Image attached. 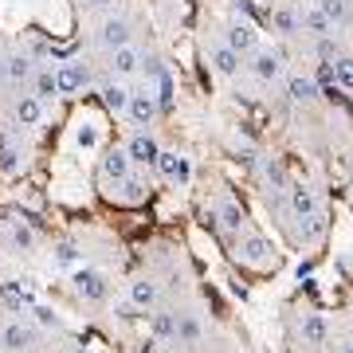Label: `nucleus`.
I'll use <instances>...</instances> for the list:
<instances>
[{
	"mask_svg": "<svg viewBox=\"0 0 353 353\" xmlns=\"http://www.w3.org/2000/svg\"><path fill=\"white\" fill-rule=\"evenodd\" d=\"M157 110H161L157 94H150V90H134V94H130V106H126V118H130L138 130H145V126H153Z\"/></svg>",
	"mask_w": 353,
	"mask_h": 353,
	"instance_id": "7ed1b4c3",
	"label": "nucleus"
},
{
	"mask_svg": "<svg viewBox=\"0 0 353 353\" xmlns=\"http://www.w3.org/2000/svg\"><path fill=\"white\" fill-rule=\"evenodd\" d=\"M338 55H341V43H338L334 36H322V39H318V59H322V63H334Z\"/></svg>",
	"mask_w": 353,
	"mask_h": 353,
	"instance_id": "2f4dec72",
	"label": "nucleus"
},
{
	"mask_svg": "<svg viewBox=\"0 0 353 353\" xmlns=\"http://www.w3.org/2000/svg\"><path fill=\"white\" fill-rule=\"evenodd\" d=\"M287 204H290V212L299 216V220L322 208V201H318V192L310 189V185H290V189H287Z\"/></svg>",
	"mask_w": 353,
	"mask_h": 353,
	"instance_id": "f8f14e48",
	"label": "nucleus"
},
{
	"mask_svg": "<svg viewBox=\"0 0 353 353\" xmlns=\"http://www.w3.org/2000/svg\"><path fill=\"white\" fill-rule=\"evenodd\" d=\"M334 83L341 90H353V55H338L334 59Z\"/></svg>",
	"mask_w": 353,
	"mask_h": 353,
	"instance_id": "7c9ffc66",
	"label": "nucleus"
},
{
	"mask_svg": "<svg viewBox=\"0 0 353 353\" xmlns=\"http://www.w3.org/2000/svg\"><path fill=\"white\" fill-rule=\"evenodd\" d=\"M75 141H79V150H99V126H83Z\"/></svg>",
	"mask_w": 353,
	"mask_h": 353,
	"instance_id": "72a5a7b5",
	"label": "nucleus"
},
{
	"mask_svg": "<svg viewBox=\"0 0 353 353\" xmlns=\"http://www.w3.org/2000/svg\"><path fill=\"white\" fill-rule=\"evenodd\" d=\"M252 75L259 79V83H275V79L283 75V55H279V51H267V48L252 51Z\"/></svg>",
	"mask_w": 353,
	"mask_h": 353,
	"instance_id": "6e6552de",
	"label": "nucleus"
},
{
	"mask_svg": "<svg viewBox=\"0 0 353 353\" xmlns=\"http://www.w3.org/2000/svg\"><path fill=\"white\" fill-rule=\"evenodd\" d=\"M130 303L138 306V310H153V306L161 303V287L153 279H134L130 283Z\"/></svg>",
	"mask_w": 353,
	"mask_h": 353,
	"instance_id": "dca6fc26",
	"label": "nucleus"
},
{
	"mask_svg": "<svg viewBox=\"0 0 353 353\" xmlns=\"http://www.w3.org/2000/svg\"><path fill=\"white\" fill-rule=\"evenodd\" d=\"M208 63L220 71V75H240V63H243V55L240 51H232L228 43H216L212 51H208Z\"/></svg>",
	"mask_w": 353,
	"mask_h": 353,
	"instance_id": "a211bd4d",
	"label": "nucleus"
},
{
	"mask_svg": "<svg viewBox=\"0 0 353 353\" xmlns=\"http://www.w3.org/2000/svg\"><path fill=\"white\" fill-rule=\"evenodd\" d=\"M318 94H322V87H318V79H306V75H294V79H287V99L290 102H314Z\"/></svg>",
	"mask_w": 353,
	"mask_h": 353,
	"instance_id": "aec40b11",
	"label": "nucleus"
},
{
	"mask_svg": "<svg viewBox=\"0 0 353 353\" xmlns=\"http://www.w3.org/2000/svg\"><path fill=\"white\" fill-rule=\"evenodd\" d=\"M0 341H4V350H32V341H36V334L28 326H20V322H8V326L0 330Z\"/></svg>",
	"mask_w": 353,
	"mask_h": 353,
	"instance_id": "5701e85b",
	"label": "nucleus"
},
{
	"mask_svg": "<svg viewBox=\"0 0 353 353\" xmlns=\"http://www.w3.org/2000/svg\"><path fill=\"white\" fill-rule=\"evenodd\" d=\"M110 196H118L122 204H145V196H150V185H145V176L130 173V176H122V181L110 189Z\"/></svg>",
	"mask_w": 353,
	"mask_h": 353,
	"instance_id": "9d476101",
	"label": "nucleus"
},
{
	"mask_svg": "<svg viewBox=\"0 0 353 353\" xmlns=\"http://www.w3.org/2000/svg\"><path fill=\"white\" fill-rule=\"evenodd\" d=\"M99 173H102V181H106V185H118L122 176H130V173H134V161H130L126 145H114V150H106V153H102Z\"/></svg>",
	"mask_w": 353,
	"mask_h": 353,
	"instance_id": "20e7f679",
	"label": "nucleus"
},
{
	"mask_svg": "<svg viewBox=\"0 0 353 353\" xmlns=\"http://www.w3.org/2000/svg\"><path fill=\"white\" fill-rule=\"evenodd\" d=\"M216 224L224 228L228 236H232V240H236V236H240L243 228H248V212H243L240 204H220V212H216Z\"/></svg>",
	"mask_w": 353,
	"mask_h": 353,
	"instance_id": "6ab92c4d",
	"label": "nucleus"
},
{
	"mask_svg": "<svg viewBox=\"0 0 353 353\" xmlns=\"http://www.w3.org/2000/svg\"><path fill=\"white\" fill-rule=\"evenodd\" d=\"M130 39H134V28H130V20H122V16H114V20H106V24L99 28V43L110 48V51L126 48Z\"/></svg>",
	"mask_w": 353,
	"mask_h": 353,
	"instance_id": "1a4fd4ad",
	"label": "nucleus"
},
{
	"mask_svg": "<svg viewBox=\"0 0 353 353\" xmlns=\"http://www.w3.org/2000/svg\"><path fill=\"white\" fill-rule=\"evenodd\" d=\"M75 290H79V299H87V303H106V294H110V279L102 275V271L79 267L75 271Z\"/></svg>",
	"mask_w": 353,
	"mask_h": 353,
	"instance_id": "f03ea898",
	"label": "nucleus"
},
{
	"mask_svg": "<svg viewBox=\"0 0 353 353\" xmlns=\"http://www.w3.org/2000/svg\"><path fill=\"white\" fill-rule=\"evenodd\" d=\"M90 4H99V8H106V4H114V0H90Z\"/></svg>",
	"mask_w": 353,
	"mask_h": 353,
	"instance_id": "58836bf2",
	"label": "nucleus"
},
{
	"mask_svg": "<svg viewBox=\"0 0 353 353\" xmlns=\"http://www.w3.org/2000/svg\"><path fill=\"white\" fill-rule=\"evenodd\" d=\"M153 338L176 341V310H153Z\"/></svg>",
	"mask_w": 353,
	"mask_h": 353,
	"instance_id": "bb28decb",
	"label": "nucleus"
},
{
	"mask_svg": "<svg viewBox=\"0 0 353 353\" xmlns=\"http://www.w3.org/2000/svg\"><path fill=\"white\" fill-rule=\"evenodd\" d=\"M12 114H16L20 126H39V118H43V102H39L36 94H20L16 106H12Z\"/></svg>",
	"mask_w": 353,
	"mask_h": 353,
	"instance_id": "412c9836",
	"label": "nucleus"
},
{
	"mask_svg": "<svg viewBox=\"0 0 353 353\" xmlns=\"http://www.w3.org/2000/svg\"><path fill=\"white\" fill-rule=\"evenodd\" d=\"M0 294H4V303L12 306V310H20V306H28V294H24V290H16L12 283H4V287H0Z\"/></svg>",
	"mask_w": 353,
	"mask_h": 353,
	"instance_id": "473e14b6",
	"label": "nucleus"
},
{
	"mask_svg": "<svg viewBox=\"0 0 353 353\" xmlns=\"http://www.w3.org/2000/svg\"><path fill=\"white\" fill-rule=\"evenodd\" d=\"M32 314H36V322H39V326H51V330L59 326V318H55V310H51V306H36Z\"/></svg>",
	"mask_w": 353,
	"mask_h": 353,
	"instance_id": "e433bc0d",
	"label": "nucleus"
},
{
	"mask_svg": "<svg viewBox=\"0 0 353 353\" xmlns=\"http://www.w3.org/2000/svg\"><path fill=\"white\" fill-rule=\"evenodd\" d=\"M341 353H353V338H350V341H345V345H341Z\"/></svg>",
	"mask_w": 353,
	"mask_h": 353,
	"instance_id": "4c0bfd02",
	"label": "nucleus"
},
{
	"mask_svg": "<svg viewBox=\"0 0 353 353\" xmlns=\"http://www.w3.org/2000/svg\"><path fill=\"white\" fill-rule=\"evenodd\" d=\"M318 8L330 16V24L338 28L345 20H353V0H318Z\"/></svg>",
	"mask_w": 353,
	"mask_h": 353,
	"instance_id": "c756f323",
	"label": "nucleus"
},
{
	"mask_svg": "<svg viewBox=\"0 0 353 353\" xmlns=\"http://www.w3.org/2000/svg\"><path fill=\"white\" fill-rule=\"evenodd\" d=\"M71 353H90V350H83V345H75V350H71Z\"/></svg>",
	"mask_w": 353,
	"mask_h": 353,
	"instance_id": "ea45409f",
	"label": "nucleus"
},
{
	"mask_svg": "<svg viewBox=\"0 0 353 353\" xmlns=\"http://www.w3.org/2000/svg\"><path fill=\"white\" fill-rule=\"evenodd\" d=\"M271 24H275L279 36H299V32H303V16L294 12V8H279V12L271 16Z\"/></svg>",
	"mask_w": 353,
	"mask_h": 353,
	"instance_id": "c85d7f7f",
	"label": "nucleus"
},
{
	"mask_svg": "<svg viewBox=\"0 0 353 353\" xmlns=\"http://www.w3.org/2000/svg\"><path fill=\"white\" fill-rule=\"evenodd\" d=\"M55 79H59V94H75V90H83L90 83V71L83 63H63L55 71Z\"/></svg>",
	"mask_w": 353,
	"mask_h": 353,
	"instance_id": "f3484780",
	"label": "nucleus"
},
{
	"mask_svg": "<svg viewBox=\"0 0 353 353\" xmlns=\"http://www.w3.org/2000/svg\"><path fill=\"white\" fill-rule=\"evenodd\" d=\"M32 94H36L39 102L59 99V79H55V71H51V67H39L36 75H32Z\"/></svg>",
	"mask_w": 353,
	"mask_h": 353,
	"instance_id": "4be33fe9",
	"label": "nucleus"
},
{
	"mask_svg": "<svg viewBox=\"0 0 353 353\" xmlns=\"http://www.w3.org/2000/svg\"><path fill=\"white\" fill-rule=\"evenodd\" d=\"M232 255H236V263L252 267V271L275 267V248H271V240H263V236H248V240H240Z\"/></svg>",
	"mask_w": 353,
	"mask_h": 353,
	"instance_id": "f257e3e1",
	"label": "nucleus"
},
{
	"mask_svg": "<svg viewBox=\"0 0 353 353\" xmlns=\"http://www.w3.org/2000/svg\"><path fill=\"white\" fill-rule=\"evenodd\" d=\"M102 102H106V110L126 114V106H130V90L122 87L118 79H110V83H102Z\"/></svg>",
	"mask_w": 353,
	"mask_h": 353,
	"instance_id": "a878e982",
	"label": "nucleus"
},
{
	"mask_svg": "<svg viewBox=\"0 0 353 353\" xmlns=\"http://www.w3.org/2000/svg\"><path fill=\"white\" fill-rule=\"evenodd\" d=\"M303 16V32H310L314 39H322V36H334V24H330V16L322 12V8H306V12H299Z\"/></svg>",
	"mask_w": 353,
	"mask_h": 353,
	"instance_id": "b1692460",
	"label": "nucleus"
},
{
	"mask_svg": "<svg viewBox=\"0 0 353 353\" xmlns=\"http://www.w3.org/2000/svg\"><path fill=\"white\" fill-rule=\"evenodd\" d=\"M326 232H330V216L318 208V212L303 216V228H299V240L306 243V248H314V243L326 240Z\"/></svg>",
	"mask_w": 353,
	"mask_h": 353,
	"instance_id": "2eb2a0df",
	"label": "nucleus"
},
{
	"mask_svg": "<svg viewBox=\"0 0 353 353\" xmlns=\"http://www.w3.org/2000/svg\"><path fill=\"white\" fill-rule=\"evenodd\" d=\"M0 169H4V173H16V169H20V153H16L12 145L0 150Z\"/></svg>",
	"mask_w": 353,
	"mask_h": 353,
	"instance_id": "f704fd0d",
	"label": "nucleus"
},
{
	"mask_svg": "<svg viewBox=\"0 0 353 353\" xmlns=\"http://www.w3.org/2000/svg\"><path fill=\"white\" fill-rule=\"evenodd\" d=\"M228 48L240 51V55L259 51V32H255L252 20H232V24H228Z\"/></svg>",
	"mask_w": 353,
	"mask_h": 353,
	"instance_id": "39448f33",
	"label": "nucleus"
},
{
	"mask_svg": "<svg viewBox=\"0 0 353 353\" xmlns=\"http://www.w3.org/2000/svg\"><path fill=\"white\" fill-rule=\"evenodd\" d=\"M4 75H8L12 87H20V83H28V79L36 75V67H32L28 55H8V59H4Z\"/></svg>",
	"mask_w": 353,
	"mask_h": 353,
	"instance_id": "393cba45",
	"label": "nucleus"
},
{
	"mask_svg": "<svg viewBox=\"0 0 353 353\" xmlns=\"http://www.w3.org/2000/svg\"><path fill=\"white\" fill-rule=\"evenodd\" d=\"M0 75H4V59H0Z\"/></svg>",
	"mask_w": 353,
	"mask_h": 353,
	"instance_id": "a19ab883",
	"label": "nucleus"
},
{
	"mask_svg": "<svg viewBox=\"0 0 353 353\" xmlns=\"http://www.w3.org/2000/svg\"><path fill=\"white\" fill-rule=\"evenodd\" d=\"M153 169L165 176V181H176V185H189V176H192V165L189 157H181V153H157V161H153Z\"/></svg>",
	"mask_w": 353,
	"mask_h": 353,
	"instance_id": "423d86ee",
	"label": "nucleus"
},
{
	"mask_svg": "<svg viewBox=\"0 0 353 353\" xmlns=\"http://www.w3.org/2000/svg\"><path fill=\"white\" fill-rule=\"evenodd\" d=\"M4 243L12 248V252H32L36 248V232L28 220H8L4 224Z\"/></svg>",
	"mask_w": 353,
	"mask_h": 353,
	"instance_id": "4468645a",
	"label": "nucleus"
},
{
	"mask_svg": "<svg viewBox=\"0 0 353 353\" xmlns=\"http://www.w3.org/2000/svg\"><path fill=\"white\" fill-rule=\"evenodd\" d=\"M126 153L134 165H153L157 161V153H161V145H157V138H153L150 130H138L134 138L126 141Z\"/></svg>",
	"mask_w": 353,
	"mask_h": 353,
	"instance_id": "0eeeda50",
	"label": "nucleus"
},
{
	"mask_svg": "<svg viewBox=\"0 0 353 353\" xmlns=\"http://www.w3.org/2000/svg\"><path fill=\"white\" fill-rule=\"evenodd\" d=\"M201 334H204V326H201V318H196V314H176V341L196 345Z\"/></svg>",
	"mask_w": 353,
	"mask_h": 353,
	"instance_id": "cd10ccee",
	"label": "nucleus"
},
{
	"mask_svg": "<svg viewBox=\"0 0 353 353\" xmlns=\"http://www.w3.org/2000/svg\"><path fill=\"white\" fill-rule=\"evenodd\" d=\"M145 63V51H138L134 43H126V48H118V51H110V71L118 79H126V75H134L138 67Z\"/></svg>",
	"mask_w": 353,
	"mask_h": 353,
	"instance_id": "ddd939ff",
	"label": "nucleus"
},
{
	"mask_svg": "<svg viewBox=\"0 0 353 353\" xmlns=\"http://www.w3.org/2000/svg\"><path fill=\"white\" fill-rule=\"evenodd\" d=\"M55 259H59V263H79V248L75 243H59V248H55Z\"/></svg>",
	"mask_w": 353,
	"mask_h": 353,
	"instance_id": "c9c22d12",
	"label": "nucleus"
},
{
	"mask_svg": "<svg viewBox=\"0 0 353 353\" xmlns=\"http://www.w3.org/2000/svg\"><path fill=\"white\" fill-rule=\"evenodd\" d=\"M299 334H303V345H310V350H322L330 341V322L322 314H303V322H299Z\"/></svg>",
	"mask_w": 353,
	"mask_h": 353,
	"instance_id": "9b49d317",
	"label": "nucleus"
}]
</instances>
